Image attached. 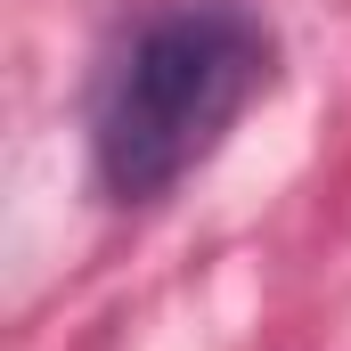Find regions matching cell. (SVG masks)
<instances>
[{
	"label": "cell",
	"instance_id": "1",
	"mask_svg": "<svg viewBox=\"0 0 351 351\" xmlns=\"http://www.w3.org/2000/svg\"><path fill=\"white\" fill-rule=\"evenodd\" d=\"M278 74V33L245 0L147 8L90 98V172L114 204H156L196 172Z\"/></svg>",
	"mask_w": 351,
	"mask_h": 351
}]
</instances>
